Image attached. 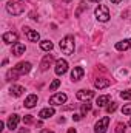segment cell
Masks as SVG:
<instances>
[{
  "mask_svg": "<svg viewBox=\"0 0 131 133\" xmlns=\"http://www.w3.org/2000/svg\"><path fill=\"white\" fill-rule=\"evenodd\" d=\"M23 33L26 34V37H28V40H30V42H39V39H40L39 33H37V31H34V30H31L30 26H25V28H23Z\"/></svg>",
  "mask_w": 131,
  "mask_h": 133,
  "instance_id": "obj_7",
  "label": "cell"
},
{
  "mask_svg": "<svg viewBox=\"0 0 131 133\" xmlns=\"http://www.w3.org/2000/svg\"><path fill=\"white\" fill-rule=\"evenodd\" d=\"M83 74H85V70L82 66H74V70L71 71V79L74 82H77V81H80L83 77Z\"/></svg>",
  "mask_w": 131,
  "mask_h": 133,
  "instance_id": "obj_8",
  "label": "cell"
},
{
  "mask_svg": "<svg viewBox=\"0 0 131 133\" xmlns=\"http://www.w3.org/2000/svg\"><path fill=\"white\" fill-rule=\"evenodd\" d=\"M60 50L65 54H72L74 53V37H71V36L63 37L60 40Z\"/></svg>",
  "mask_w": 131,
  "mask_h": 133,
  "instance_id": "obj_1",
  "label": "cell"
},
{
  "mask_svg": "<svg viewBox=\"0 0 131 133\" xmlns=\"http://www.w3.org/2000/svg\"><path fill=\"white\" fill-rule=\"evenodd\" d=\"M111 2H113V3H116V5H117V3H120V2H122V0H111Z\"/></svg>",
  "mask_w": 131,
  "mask_h": 133,
  "instance_id": "obj_33",
  "label": "cell"
},
{
  "mask_svg": "<svg viewBox=\"0 0 131 133\" xmlns=\"http://www.w3.org/2000/svg\"><path fill=\"white\" fill-rule=\"evenodd\" d=\"M9 91H11V95H12V96H20V95L25 91V88H23V87H20V85H12Z\"/></svg>",
  "mask_w": 131,
  "mask_h": 133,
  "instance_id": "obj_20",
  "label": "cell"
},
{
  "mask_svg": "<svg viewBox=\"0 0 131 133\" xmlns=\"http://www.w3.org/2000/svg\"><path fill=\"white\" fill-rule=\"evenodd\" d=\"M19 133H28V130L25 129V130H19Z\"/></svg>",
  "mask_w": 131,
  "mask_h": 133,
  "instance_id": "obj_35",
  "label": "cell"
},
{
  "mask_svg": "<svg viewBox=\"0 0 131 133\" xmlns=\"http://www.w3.org/2000/svg\"><path fill=\"white\" fill-rule=\"evenodd\" d=\"M6 77H8V81H17L19 73L16 71V68H14V70H9V71H8V74H6Z\"/></svg>",
  "mask_w": 131,
  "mask_h": 133,
  "instance_id": "obj_23",
  "label": "cell"
},
{
  "mask_svg": "<svg viewBox=\"0 0 131 133\" xmlns=\"http://www.w3.org/2000/svg\"><path fill=\"white\" fill-rule=\"evenodd\" d=\"M77 99L79 101H90L94 98V91H90V90H80L77 91Z\"/></svg>",
  "mask_w": 131,
  "mask_h": 133,
  "instance_id": "obj_9",
  "label": "cell"
},
{
  "mask_svg": "<svg viewBox=\"0 0 131 133\" xmlns=\"http://www.w3.org/2000/svg\"><path fill=\"white\" fill-rule=\"evenodd\" d=\"M53 61H54V57H53V54H46L45 57H43V61H42V64H40V70L42 71H46L51 64H53Z\"/></svg>",
  "mask_w": 131,
  "mask_h": 133,
  "instance_id": "obj_11",
  "label": "cell"
},
{
  "mask_svg": "<svg viewBox=\"0 0 131 133\" xmlns=\"http://www.w3.org/2000/svg\"><path fill=\"white\" fill-rule=\"evenodd\" d=\"M130 48H131V40L130 39H125V40L116 43V50H119V51H125V50H130Z\"/></svg>",
  "mask_w": 131,
  "mask_h": 133,
  "instance_id": "obj_13",
  "label": "cell"
},
{
  "mask_svg": "<svg viewBox=\"0 0 131 133\" xmlns=\"http://www.w3.org/2000/svg\"><path fill=\"white\" fill-rule=\"evenodd\" d=\"M40 133H54V132H51V130H40Z\"/></svg>",
  "mask_w": 131,
  "mask_h": 133,
  "instance_id": "obj_32",
  "label": "cell"
},
{
  "mask_svg": "<svg viewBox=\"0 0 131 133\" xmlns=\"http://www.w3.org/2000/svg\"><path fill=\"white\" fill-rule=\"evenodd\" d=\"M88 2H97V3H99V2H100V0H88Z\"/></svg>",
  "mask_w": 131,
  "mask_h": 133,
  "instance_id": "obj_36",
  "label": "cell"
},
{
  "mask_svg": "<svg viewBox=\"0 0 131 133\" xmlns=\"http://www.w3.org/2000/svg\"><path fill=\"white\" fill-rule=\"evenodd\" d=\"M85 8H86V5H85V3H80V6H79V9L76 11V17H79V14H80V12H82V11H83Z\"/></svg>",
  "mask_w": 131,
  "mask_h": 133,
  "instance_id": "obj_30",
  "label": "cell"
},
{
  "mask_svg": "<svg viewBox=\"0 0 131 133\" xmlns=\"http://www.w3.org/2000/svg\"><path fill=\"white\" fill-rule=\"evenodd\" d=\"M116 108H117V104H116V102H111V104L106 107V111H108V113H114Z\"/></svg>",
  "mask_w": 131,
  "mask_h": 133,
  "instance_id": "obj_25",
  "label": "cell"
},
{
  "mask_svg": "<svg viewBox=\"0 0 131 133\" xmlns=\"http://www.w3.org/2000/svg\"><path fill=\"white\" fill-rule=\"evenodd\" d=\"M30 70H31V64L30 62H19L17 66H16V71L19 74H26V73H30Z\"/></svg>",
  "mask_w": 131,
  "mask_h": 133,
  "instance_id": "obj_10",
  "label": "cell"
},
{
  "mask_svg": "<svg viewBox=\"0 0 131 133\" xmlns=\"http://www.w3.org/2000/svg\"><path fill=\"white\" fill-rule=\"evenodd\" d=\"M54 115V108H43V110H40V113H39V116L42 118V119H48V118H51Z\"/></svg>",
  "mask_w": 131,
  "mask_h": 133,
  "instance_id": "obj_16",
  "label": "cell"
},
{
  "mask_svg": "<svg viewBox=\"0 0 131 133\" xmlns=\"http://www.w3.org/2000/svg\"><path fill=\"white\" fill-rule=\"evenodd\" d=\"M122 113H123V115H131V104L125 105V107L122 108Z\"/></svg>",
  "mask_w": 131,
  "mask_h": 133,
  "instance_id": "obj_29",
  "label": "cell"
},
{
  "mask_svg": "<svg viewBox=\"0 0 131 133\" xmlns=\"http://www.w3.org/2000/svg\"><path fill=\"white\" fill-rule=\"evenodd\" d=\"M23 122H25V124H33V122H34V118L31 116V115H26V116L23 118Z\"/></svg>",
  "mask_w": 131,
  "mask_h": 133,
  "instance_id": "obj_28",
  "label": "cell"
},
{
  "mask_svg": "<svg viewBox=\"0 0 131 133\" xmlns=\"http://www.w3.org/2000/svg\"><path fill=\"white\" fill-rule=\"evenodd\" d=\"M116 132H117V133H123V132H125V124L119 122V124L116 125Z\"/></svg>",
  "mask_w": 131,
  "mask_h": 133,
  "instance_id": "obj_26",
  "label": "cell"
},
{
  "mask_svg": "<svg viewBox=\"0 0 131 133\" xmlns=\"http://www.w3.org/2000/svg\"><path fill=\"white\" fill-rule=\"evenodd\" d=\"M110 102V95H103V96H99L97 99H96V104H97V107H103V105H106Z\"/></svg>",
  "mask_w": 131,
  "mask_h": 133,
  "instance_id": "obj_19",
  "label": "cell"
},
{
  "mask_svg": "<svg viewBox=\"0 0 131 133\" xmlns=\"http://www.w3.org/2000/svg\"><path fill=\"white\" fill-rule=\"evenodd\" d=\"M40 48H42L43 51H51V50H53V42L43 40V42H40Z\"/></svg>",
  "mask_w": 131,
  "mask_h": 133,
  "instance_id": "obj_21",
  "label": "cell"
},
{
  "mask_svg": "<svg viewBox=\"0 0 131 133\" xmlns=\"http://www.w3.org/2000/svg\"><path fill=\"white\" fill-rule=\"evenodd\" d=\"M17 39H19L17 34L12 33V31L3 34V42H5V43H17Z\"/></svg>",
  "mask_w": 131,
  "mask_h": 133,
  "instance_id": "obj_12",
  "label": "cell"
},
{
  "mask_svg": "<svg viewBox=\"0 0 131 133\" xmlns=\"http://www.w3.org/2000/svg\"><path fill=\"white\" fill-rule=\"evenodd\" d=\"M108 124H110V118H108V116L99 119L97 124H96V129H94V133H106V130H108Z\"/></svg>",
  "mask_w": 131,
  "mask_h": 133,
  "instance_id": "obj_4",
  "label": "cell"
},
{
  "mask_svg": "<svg viewBox=\"0 0 131 133\" xmlns=\"http://www.w3.org/2000/svg\"><path fill=\"white\" fill-rule=\"evenodd\" d=\"M94 14H96V17L100 22H108L110 20V11L103 5H99L97 8H96V11H94Z\"/></svg>",
  "mask_w": 131,
  "mask_h": 133,
  "instance_id": "obj_3",
  "label": "cell"
},
{
  "mask_svg": "<svg viewBox=\"0 0 131 133\" xmlns=\"http://www.w3.org/2000/svg\"><path fill=\"white\" fill-rule=\"evenodd\" d=\"M120 98H122V99H131V90L122 91V93H120Z\"/></svg>",
  "mask_w": 131,
  "mask_h": 133,
  "instance_id": "obj_27",
  "label": "cell"
},
{
  "mask_svg": "<svg viewBox=\"0 0 131 133\" xmlns=\"http://www.w3.org/2000/svg\"><path fill=\"white\" fill-rule=\"evenodd\" d=\"M68 133H76V130H74V129H69V130H68Z\"/></svg>",
  "mask_w": 131,
  "mask_h": 133,
  "instance_id": "obj_34",
  "label": "cell"
},
{
  "mask_svg": "<svg viewBox=\"0 0 131 133\" xmlns=\"http://www.w3.org/2000/svg\"><path fill=\"white\" fill-rule=\"evenodd\" d=\"M63 2H71V0H63Z\"/></svg>",
  "mask_w": 131,
  "mask_h": 133,
  "instance_id": "obj_37",
  "label": "cell"
},
{
  "mask_svg": "<svg viewBox=\"0 0 131 133\" xmlns=\"http://www.w3.org/2000/svg\"><path fill=\"white\" fill-rule=\"evenodd\" d=\"M66 70H68V62H66L65 59H57V62H56V68H54V71H56V74H65Z\"/></svg>",
  "mask_w": 131,
  "mask_h": 133,
  "instance_id": "obj_5",
  "label": "cell"
},
{
  "mask_svg": "<svg viewBox=\"0 0 131 133\" xmlns=\"http://www.w3.org/2000/svg\"><path fill=\"white\" fill-rule=\"evenodd\" d=\"M130 125H131V119H130Z\"/></svg>",
  "mask_w": 131,
  "mask_h": 133,
  "instance_id": "obj_38",
  "label": "cell"
},
{
  "mask_svg": "<svg viewBox=\"0 0 131 133\" xmlns=\"http://www.w3.org/2000/svg\"><path fill=\"white\" fill-rule=\"evenodd\" d=\"M19 121H20V118H19L17 115H12V116H9V119H8V129H11V130L17 129V124H19Z\"/></svg>",
  "mask_w": 131,
  "mask_h": 133,
  "instance_id": "obj_14",
  "label": "cell"
},
{
  "mask_svg": "<svg viewBox=\"0 0 131 133\" xmlns=\"http://www.w3.org/2000/svg\"><path fill=\"white\" fill-rule=\"evenodd\" d=\"M59 85H60V81H59V79H54V81H53V84L49 85V91L57 90V88H59Z\"/></svg>",
  "mask_w": 131,
  "mask_h": 133,
  "instance_id": "obj_24",
  "label": "cell"
},
{
  "mask_svg": "<svg viewBox=\"0 0 131 133\" xmlns=\"http://www.w3.org/2000/svg\"><path fill=\"white\" fill-rule=\"evenodd\" d=\"M72 119L74 121H80L82 119V115H72Z\"/></svg>",
  "mask_w": 131,
  "mask_h": 133,
  "instance_id": "obj_31",
  "label": "cell"
},
{
  "mask_svg": "<svg viewBox=\"0 0 131 133\" xmlns=\"http://www.w3.org/2000/svg\"><path fill=\"white\" fill-rule=\"evenodd\" d=\"M110 84H111V81H110V79H96V81H94V87L99 88V90H100V88L108 87Z\"/></svg>",
  "mask_w": 131,
  "mask_h": 133,
  "instance_id": "obj_17",
  "label": "cell"
},
{
  "mask_svg": "<svg viewBox=\"0 0 131 133\" xmlns=\"http://www.w3.org/2000/svg\"><path fill=\"white\" fill-rule=\"evenodd\" d=\"M25 45L23 43H14L12 45V53H14V56H20V54H23L25 53Z\"/></svg>",
  "mask_w": 131,
  "mask_h": 133,
  "instance_id": "obj_15",
  "label": "cell"
},
{
  "mask_svg": "<svg viewBox=\"0 0 131 133\" xmlns=\"http://www.w3.org/2000/svg\"><path fill=\"white\" fill-rule=\"evenodd\" d=\"M90 110H91V104H90V102H85V104L80 105V115H82V116H85Z\"/></svg>",
  "mask_w": 131,
  "mask_h": 133,
  "instance_id": "obj_22",
  "label": "cell"
},
{
  "mask_svg": "<svg viewBox=\"0 0 131 133\" xmlns=\"http://www.w3.org/2000/svg\"><path fill=\"white\" fill-rule=\"evenodd\" d=\"M35 104H37V96H35V95H30V96L25 99V107H26V108H33Z\"/></svg>",
  "mask_w": 131,
  "mask_h": 133,
  "instance_id": "obj_18",
  "label": "cell"
},
{
  "mask_svg": "<svg viewBox=\"0 0 131 133\" xmlns=\"http://www.w3.org/2000/svg\"><path fill=\"white\" fill-rule=\"evenodd\" d=\"M6 9L12 14V16H20L23 11H25V5L22 3H17V2H8L6 5Z\"/></svg>",
  "mask_w": 131,
  "mask_h": 133,
  "instance_id": "obj_2",
  "label": "cell"
},
{
  "mask_svg": "<svg viewBox=\"0 0 131 133\" xmlns=\"http://www.w3.org/2000/svg\"><path fill=\"white\" fill-rule=\"evenodd\" d=\"M65 102H66L65 93H57V95H53L49 98V104H53V105H60V104H65Z\"/></svg>",
  "mask_w": 131,
  "mask_h": 133,
  "instance_id": "obj_6",
  "label": "cell"
}]
</instances>
